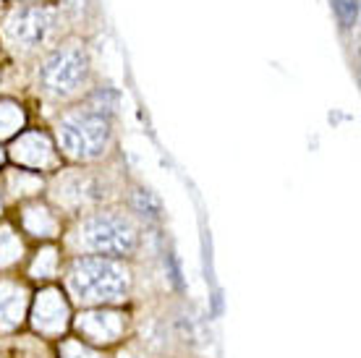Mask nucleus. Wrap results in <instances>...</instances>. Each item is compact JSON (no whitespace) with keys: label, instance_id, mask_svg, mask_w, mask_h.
I'll list each match as a JSON object with an SVG mask.
<instances>
[{"label":"nucleus","instance_id":"nucleus-4","mask_svg":"<svg viewBox=\"0 0 361 358\" xmlns=\"http://www.w3.org/2000/svg\"><path fill=\"white\" fill-rule=\"evenodd\" d=\"M90 55L82 45H63L47 55L39 66V84L55 97H71L87 84Z\"/></svg>","mask_w":361,"mask_h":358},{"label":"nucleus","instance_id":"nucleus-6","mask_svg":"<svg viewBox=\"0 0 361 358\" xmlns=\"http://www.w3.org/2000/svg\"><path fill=\"white\" fill-rule=\"evenodd\" d=\"M134 206L142 217H157V212H160V206H157V202H154V197L149 191H136Z\"/></svg>","mask_w":361,"mask_h":358},{"label":"nucleus","instance_id":"nucleus-3","mask_svg":"<svg viewBox=\"0 0 361 358\" xmlns=\"http://www.w3.org/2000/svg\"><path fill=\"white\" fill-rule=\"evenodd\" d=\"M84 249L94 254H134L139 243V230L126 215L118 212H97L90 215L79 228Z\"/></svg>","mask_w":361,"mask_h":358},{"label":"nucleus","instance_id":"nucleus-7","mask_svg":"<svg viewBox=\"0 0 361 358\" xmlns=\"http://www.w3.org/2000/svg\"><path fill=\"white\" fill-rule=\"evenodd\" d=\"M335 11H338V16L343 21V27H353L356 24V18H359V6H356V0H333Z\"/></svg>","mask_w":361,"mask_h":358},{"label":"nucleus","instance_id":"nucleus-2","mask_svg":"<svg viewBox=\"0 0 361 358\" xmlns=\"http://www.w3.org/2000/svg\"><path fill=\"white\" fill-rule=\"evenodd\" d=\"M110 116L97 110L94 105L82 108L58 123V142L76 160H97L108 152L110 144Z\"/></svg>","mask_w":361,"mask_h":358},{"label":"nucleus","instance_id":"nucleus-1","mask_svg":"<svg viewBox=\"0 0 361 358\" xmlns=\"http://www.w3.org/2000/svg\"><path fill=\"white\" fill-rule=\"evenodd\" d=\"M128 272L105 257H84L73 261L68 272V290L84 304L121 301L128 293Z\"/></svg>","mask_w":361,"mask_h":358},{"label":"nucleus","instance_id":"nucleus-5","mask_svg":"<svg viewBox=\"0 0 361 358\" xmlns=\"http://www.w3.org/2000/svg\"><path fill=\"white\" fill-rule=\"evenodd\" d=\"M55 27V13L47 8H37V6H27L18 8L8 21V35L13 37V42L24 47H39L45 42L50 32Z\"/></svg>","mask_w":361,"mask_h":358}]
</instances>
